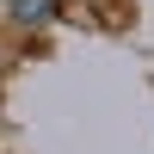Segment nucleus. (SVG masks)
Instances as JSON below:
<instances>
[{
  "instance_id": "obj_1",
  "label": "nucleus",
  "mask_w": 154,
  "mask_h": 154,
  "mask_svg": "<svg viewBox=\"0 0 154 154\" xmlns=\"http://www.w3.org/2000/svg\"><path fill=\"white\" fill-rule=\"evenodd\" d=\"M12 19H25V25H49V19H56V0H12Z\"/></svg>"
}]
</instances>
